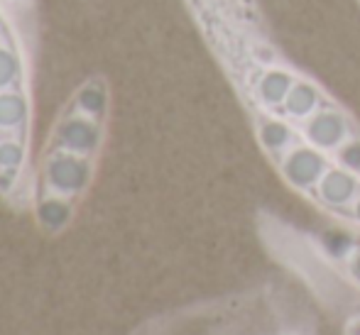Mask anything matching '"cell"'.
Returning a JSON list of instances; mask_svg holds the SVG:
<instances>
[{
    "instance_id": "1",
    "label": "cell",
    "mask_w": 360,
    "mask_h": 335,
    "mask_svg": "<svg viewBox=\"0 0 360 335\" xmlns=\"http://www.w3.org/2000/svg\"><path fill=\"white\" fill-rule=\"evenodd\" d=\"M113 91L103 74H91L57 110L37 164L32 169L34 223L47 235L72 225L76 208L94 186L98 159L108 137Z\"/></svg>"
},
{
    "instance_id": "2",
    "label": "cell",
    "mask_w": 360,
    "mask_h": 335,
    "mask_svg": "<svg viewBox=\"0 0 360 335\" xmlns=\"http://www.w3.org/2000/svg\"><path fill=\"white\" fill-rule=\"evenodd\" d=\"M32 57L13 8L0 0V199L15 211L27 208L32 199Z\"/></svg>"
},
{
    "instance_id": "3",
    "label": "cell",
    "mask_w": 360,
    "mask_h": 335,
    "mask_svg": "<svg viewBox=\"0 0 360 335\" xmlns=\"http://www.w3.org/2000/svg\"><path fill=\"white\" fill-rule=\"evenodd\" d=\"M5 3H8L10 5V8H30V5H32L34 3V0H5Z\"/></svg>"
}]
</instances>
